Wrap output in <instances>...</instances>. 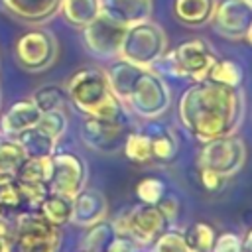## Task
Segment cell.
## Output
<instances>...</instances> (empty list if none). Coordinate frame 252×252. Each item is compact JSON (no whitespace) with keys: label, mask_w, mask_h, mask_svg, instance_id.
<instances>
[{"label":"cell","mask_w":252,"mask_h":252,"mask_svg":"<svg viewBox=\"0 0 252 252\" xmlns=\"http://www.w3.org/2000/svg\"><path fill=\"white\" fill-rule=\"evenodd\" d=\"M244 114L240 89L224 87L209 79L193 81L179 98V120L197 140L209 142L234 134Z\"/></svg>","instance_id":"obj_1"},{"label":"cell","mask_w":252,"mask_h":252,"mask_svg":"<svg viewBox=\"0 0 252 252\" xmlns=\"http://www.w3.org/2000/svg\"><path fill=\"white\" fill-rule=\"evenodd\" d=\"M65 93L71 104L85 116L128 122L124 102L110 91L106 73L100 69L87 67L77 71L69 79Z\"/></svg>","instance_id":"obj_2"},{"label":"cell","mask_w":252,"mask_h":252,"mask_svg":"<svg viewBox=\"0 0 252 252\" xmlns=\"http://www.w3.org/2000/svg\"><path fill=\"white\" fill-rule=\"evenodd\" d=\"M217 55L213 47L203 39H189L179 43L173 51L163 53L152 67L163 73H169L171 77H187L191 81H203L207 79V73L211 65L215 63Z\"/></svg>","instance_id":"obj_3"},{"label":"cell","mask_w":252,"mask_h":252,"mask_svg":"<svg viewBox=\"0 0 252 252\" xmlns=\"http://www.w3.org/2000/svg\"><path fill=\"white\" fill-rule=\"evenodd\" d=\"M165 53V33L152 20H144L126 28L120 59H126L138 67H152Z\"/></svg>","instance_id":"obj_4"},{"label":"cell","mask_w":252,"mask_h":252,"mask_svg":"<svg viewBox=\"0 0 252 252\" xmlns=\"http://www.w3.org/2000/svg\"><path fill=\"white\" fill-rule=\"evenodd\" d=\"M169 102H171V94L161 75L152 67H144L130 89L126 104L138 116L148 120V118L161 116L167 110Z\"/></svg>","instance_id":"obj_5"},{"label":"cell","mask_w":252,"mask_h":252,"mask_svg":"<svg viewBox=\"0 0 252 252\" xmlns=\"http://www.w3.org/2000/svg\"><path fill=\"white\" fill-rule=\"evenodd\" d=\"M12 242L18 252H59L61 232L37 211H24L16 219Z\"/></svg>","instance_id":"obj_6"},{"label":"cell","mask_w":252,"mask_h":252,"mask_svg":"<svg viewBox=\"0 0 252 252\" xmlns=\"http://www.w3.org/2000/svg\"><path fill=\"white\" fill-rule=\"evenodd\" d=\"M14 55L24 71L28 73L45 71L57 59V39L49 30L32 28L16 39Z\"/></svg>","instance_id":"obj_7"},{"label":"cell","mask_w":252,"mask_h":252,"mask_svg":"<svg viewBox=\"0 0 252 252\" xmlns=\"http://www.w3.org/2000/svg\"><path fill=\"white\" fill-rule=\"evenodd\" d=\"M244 159H246V146L242 138L228 134L203 142V148L197 156V165L228 177L242 167Z\"/></svg>","instance_id":"obj_8"},{"label":"cell","mask_w":252,"mask_h":252,"mask_svg":"<svg viewBox=\"0 0 252 252\" xmlns=\"http://www.w3.org/2000/svg\"><path fill=\"white\" fill-rule=\"evenodd\" d=\"M87 181L85 159L73 152H55L51 156L49 171V193H59L65 197H75Z\"/></svg>","instance_id":"obj_9"},{"label":"cell","mask_w":252,"mask_h":252,"mask_svg":"<svg viewBox=\"0 0 252 252\" xmlns=\"http://www.w3.org/2000/svg\"><path fill=\"white\" fill-rule=\"evenodd\" d=\"M83 30V43L85 47L98 59H112L120 53V45L126 33V26L110 20L102 12L87 24Z\"/></svg>","instance_id":"obj_10"},{"label":"cell","mask_w":252,"mask_h":252,"mask_svg":"<svg viewBox=\"0 0 252 252\" xmlns=\"http://www.w3.org/2000/svg\"><path fill=\"white\" fill-rule=\"evenodd\" d=\"M211 22L215 32L224 39H244L252 22V4L248 0H220L215 4Z\"/></svg>","instance_id":"obj_11"},{"label":"cell","mask_w":252,"mask_h":252,"mask_svg":"<svg viewBox=\"0 0 252 252\" xmlns=\"http://www.w3.org/2000/svg\"><path fill=\"white\" fill-rule=\"evenodd\" d=\"M126 126L128 122H122V120H104V118L85 116L81 124V140L85 142L87 148L94 152L110 154L122 148L124 138L128 134Z\"/></svg>","instance_id":"obj_12"},{"label":"cell","mask_w":252,"mask_h":252,"mask_svg":"<svg viewBox=\"0 0 252 252\" xmlns=\"http://www.w3.org/2000/svg\"><path fill=\"white\" fill-rule=\"evenodd\" d=\"M165 228L167 220L156 205L140 203L126 211V236L138 246L152 244Z\"/></svg>","instance_id":"obj_13"},{"label":"cell","mask_w":252,"mask_h":252,"mask_svg":"<svg viewBox=\"0 0 252 252\" xmlns=\"http://www.w3.org/2000/svg\"><path fill=\"white\" fill-rule=\"evenodd\" d=\"M152 146V159L159 161V163H171L177 158L179 152V142L175 132L161 120L158 118H148V122L144 124L142 130Z\"/></svg>","instance_id":"obj_14"},{"label":"cell","mask_w":252,"mask_h":252,"mask_svg":"<svg viewBox=\"0 0 252 252\" xmlns=\"http://www.w3.org/2000/svg\"><path fill=\"white\" fill-rule=\"evenodd\" d=\"M108 213V203L106 197L96 191V189H81L75 197H73V217L71 222H75L77 226H91L98 220H102Z\"/></svg>","instance_id":"obj_15"},{"label":"cell","mask_w":252,"mask_h":252,"mask_svg":"<svg viewBox=\"0 0 252 252\" xmlns=\"http://www.w3.org/2000/svg\"><path fill=\"white\" fill-rule=\"evenodd\" d=\"M41 110L35 106L32 98H22L14 102L2 116H0V134L4 138H16L20 132L37 124Z\"/></svg>","instance_id":"obj_16"},{"label":"cell","mask_w":252,"mask_h":252,"mask_svg":"<svg viewBox=\"0 0 252 252\" xmlns=\"http://www.w3.org/2000/svg\"><path fill=\"white\" fill-rule=\"evenodd\" d=\"M4 10L20 22L43 24L59 12L61 0H0Z\"/></svg>","instance_id":"obj_17"},{"label":"cell","mask_w":252,"mask_h":252,"mask_svg":"<svg viewBox=\"0 0 252 252\" xmlns=\"http://www.w3.org/2000/svg\"><path fill=\"white\" fill-rule=\"evenodd\" d=\"M100 12L128 28L132 24L150 20L152 0H100Z\"/></svg>","instance_id":"obj_18"},{"label":"cell","mask_w":252,"mask_h":252,"mask_svg":"<svg viewBox=\"0 0 252 252\" xmlns=\"http://www.w3.org/2000/svg\"><path fill=\"white\" fill-rule=\"evenodd\" d=\"M14 140L22 146L26 158H49L57 152V140L47 132H43L37 124L20 132Z\"/></svg>","instance_id":"obj_19"},{"label":"cell","mask_w":252,"mask_h":252,"mask_svg":"<svg viewBox=\"0 0 252 252\" xmlns=\"http://www.w3.org/2000/svg\"><path fill=\"white\" fill-rule=\"evenodd\" d=\"M142 69H144V67H138V65L130 63V61H126V59H118V61H114V63L104 71L110 91H112L122 102H126V98H128V94H130V89H132V85H134V81H136V77H138V73H140Z\"/></svg>","instance_id":"obj_20"},{"label":"cell","mask_w":252,"mask_h":252,"mask_svg":"<svg viewBox=\"0 0 252 252\" xmlns=\"http://www.w3.org/2000/svg\"><path fill=\"white\" fill-rule=\"evenodd\" d=\"M217 0H173L175 18L191 28H199L211 22Z\"/></svg>","instance_id":"obj_21"},{"label":"cell","mask_w":252,"mask_h":252,"mask_svg":"<svg viewBox=\"0 0 252 252\" xmlns=\"http://www.w3.org/2000/svg\"><path fill=\"white\" fill-rule=\"evenodd\" d=\"M47 222L55 224V226H65L67 222H71L73 217V199L59 195V193H47L43 197V201L37 205L35 209Z\"/></svg>","instance_id":"obj_22"},{"label":"cell","mask_w":252,"mask_h":252,"mask_svg":"<svg viewBox=\"0 0 252 252\" xmlns=\"http://www.w3.org/2000/svg\"><path fill=\"white\" fill-rule=\"evenodd\" d=\"M59 12L67 24L85 28L100 14V0H61Z\"/></svg>","instance_id":"obj_23"},{"label":"cell","mask_w":252,"mask_h":252,"mask_svg":"<svg viewBox=\"0 0 252 252\" xmlns=\"http://www.w3.org/2000/svg\"><path fill=\"white\" fill-rule=\"evenodd\" d=\"M114 236H116V232H114L112 222L102 219V220L87 226V232L81 240V246H83V250H89V252H104Z\"/></svg>","instance_id":"obj_24"},{"label":"cell","mask_w":252,"mask_h":252,"mask_svg":"<svg viewBox=\"0 0 252 252\" xmlns=\"http://www.w3.org/2000/svg\"><path fill=\"white\" fill-rule=\"evenodd\" d=\"M207 79L224 87H232V89H240L242 83V67L232 61V59H215V63L211 65Z\"/></svg>","instance_id":"obj_25"},{"label":"cell","mask_w":252,"mask_h":252,"mask_svg":"<svg viewBox=\"0 0 252 252\" xmlns=\"http://www.w3.org/2000/svg\"><path fill=\"white\" fill-rule=\"evenodd\" d=\"M183 236H185V242L191 252H211L217 232H215L213 224H209L205 220H197L183 232Z\"/></svg>","instance_id":"obj_26"},{"label":"cell","mask_w":252,"mask_h":252,"mask_svg":"<svg viewBox=\"0 0 252 252\" xmlns=\"http://www.w3.org/2000/svg\"><path fill=\"white\" fill-rule=\"evenodd\" d=\"M122 148H124V156L134 163L152 161V146H150L148 136L142 130L140 132H128Z\"/></svg>","instance_id":"obj_27"},{"label":"cell","mask_w":252,"mask_h":252,"mask_svg":"<svg viewBox=\"0 0 252 252\" xmlns=\"http://www.w3.org/2000/svg\"><path fill=\"white\" fill-rule=\"evenodd\" d=\"M30 98L35 102V106L41 112H47V110L63 108L67 102V93L59 85H45V87L37 89Z\"/></svg>","instance_id":"obj_28"},{"label":"cell","mask_w":252,"mask_h":252,"mask_svg":"<svg viewBox=\"0 0 252 252\" xmlns=\"http://www.w3.org/2000/svg\"><path fill=\"white\" fill-rule=\"evenodd\" d=\"M152 252H191L185 236L181 230L165 228L154 242H152Z\"/></svg>","instance_id":"obj_29"},{"label":"cell","mask_w":252,"mask_h":252,"mask_svg":"<svg viewBox=\"0 0 252 252\" xmlns=\"http://www.w3.org/2000/svg\"><path fill=\"white\" fill-rule=\"evenodd\" d=\"M37 126L43 132H47L49 136H53L55 140H59L67 132V114H65V108L41 112V116L37 120Z\"/></svg>","instance_id":"obj_30"},{"label":"cell","mask_w":252,"mask_h":252,"mask_svg":"<svg viewBox=\"0 0 252 252\" xmlns=\"http://www.w3.org/2000/svg\"><path fill=\"white\" fill-rule=\"evenodd\" d=\"M163 195H165V185L158 177H142L136 183V197L140 199V203L156 205Z\"/></svg>","instance_id":"obj_31"},{"label":"cell","mask_w":252,"mask_h":252,"mask_svg":"<svg viewBox=\"0 0 252 252\" xmlns=\"http://www.w3.org/2000/svg\"><path fill=\"white\" fill-rule=\"evenodd\" d=\"M24 207H26V199H24L16 179L2 183L0 185V209L2 211H22Z\"/></svg>","instance_id":"obj_32"},{"label":"cell","mask_w":252,"mask_h":252,"mask_svg":"<svg viewBox=\"0 0 252 252\" xmlns=\"http://www.w3.org/2000/svg\"><path fill=\"white\" fill-rule=\"evenodd\" d=\"M211 252H242V240L234 232H220L217 234Z\"/></svg>","instance_id":"obj_33"},{"label":"cell","mask_w":252,"mask_h":252,"mask_svg":"<svg viewBox=\"0 0 252 252\" xmlns=\"http://www.w3.org/2000/svg\"><path fill=\"white\" fill-rule=\"evenodd\" d=\"M199 181H201L203 189L209 193H217L224 187V175H220L213 169H207V167H199Z\"/></svg>","instance_id":"obj_34"},{"label":"cell","mask_w":252,"mask_h":252,"mask_svg":"<svg viewBox=\"0 0 252 252\" xmlns=\"http://www.w3.org/2000/svg\"><path fill=\"white\" fill-rule=\"evenodd\" d=\"M156 207L159 209V213L163 215V219L167 220V224L173 222V220L177 219V215H179V203H177V199H175L173 195H163V197L156 203Z\"/></svg>","instance_id":"obj_35"},{"label":"cell","mask_w":252,"mask_h":252,"mask_svg":"<svg viewBox=\"0 0 252 252\" xmlns=\"http://www.w3.org/2000/svg\"><path fill=\"white\" fill-rule=\"evenodd\" d=\"M136 250V244L128 238V236H114L112 242L106 246L104 252H134Z\"/></svg>","instance_id":"obj_36"},{"label":"cell","mask_w":252,"mask_h":252,"mask_svg":"<svg viewBox=\"0 0 252 252\" xmlns=\"http://www.w3.org/2000/svg\"><path fill=\"white\" fill-rule=\"evenodd\" d=\"M240 240H242V252H252V228H248Z\"/></svg>","instance_id":"obj_37"},{"label":"cell","mask_w":252,"mask_h":252,"mask_svg":"<svg viewBox=\"0 0 252 252\" xmlns=\"http://www.w3.org/2000/svg\"><path fill=\"white\" fill-rule=\"evenodd\" d=\"M12 238L10 236H4L0 234V252H12Z\"/></svg>","instance_id":"obj_38"},{"label":"cell","mask_w":252,"mask_h":252,"mask_svg":"<svg viewBox=\"0 0 252 252\" xmlns=\"http://www.w3.org/2000/svg\"><path fill=\"white\" fill-rule=\"evenodd\" d=\"M250 45H252V22H250V28H248V32H246V37H244Z\"/></svg>","instance_id":"obj_39"},{"label":"cell","mask_w":252,"mask_h":252,"mask_svg":"<svg viewBox=\"0 0 252 252\" xmlns=\"http://www.w3.org/2000/svg\"><path fill=\"white\" fill-rule=\"evenodd\" d=\"M2 140H4V136H2V134H0V144H2Z\"/></svg>","instance_id":"obj_40"},{"label":"cell","mask_w":252,"mask_h":252,"mask_svg":"<svg viewBox=\"0 0 252 252\" xmlns=\"http://www.w3.org/2000/svg\"><path fill=\"white\" fill-rule=\"evenodd\" d=\"M0 215H4V211H2V209H0Z\"/></svg>","instance_id":"obj_41"},{"label":"cell","mask_w":252,"mask_h":252,"mask_svg":"<svg viewBox=\"0 0 252 252\" xmlns=\"http://www.w3.org/2000/svg\"><path fill=\"white\" fill-rule=\"evenodd\" d=\"M81 252H89V250H81Z\"/></svg>","instance_id":"obj_42"}]
</instances>
